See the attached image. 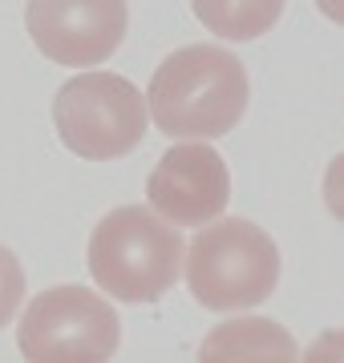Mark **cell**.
I'll list each match as a JSON object with an SVG mask.
<instances>
[{
  "label": "cell",
  "instance_id": "cell-1",
  "mask_svg": "<svg viewBox=\"0 0 344 363\" xmlns=\"http://www.w3.org/2000/svg\"><path fill=\"white\" fill-rule=\"evenodd\" d=\"M252 97L247 69L223 45L174 49L150 77L146 109L166 138H223L243 121Z\"/></svg>",
  "mask_w": 344,
  "mask_h": 363
},
{
  "label": "cell",
  "instance_id": "cell-2",
  "mask_svg": "<svg viewBox=\"0 0 344 363\" xmlns=\"http://www.w3.org/2000/svg\"><path fill=\"white\" fill-rule=\"evenodd\" d=\"M186 242L150 206H118L90 234V274L122 303H158L183 274Z\"/></svg>",
  "mask_w": 344,
  "mask_h": 363
},
{
  "label": "cell",
  "instance_id": "cell-3",
  "mask_svg": "<svg viewBox=\"0 0 344 363\" xmlns=\"http://www.w3.org/2000/svg\"><path fill=\"white\" fill-rule=\"evenodd\" d=\"M186 262V286L207 311H247L272 298L279 283L276 238L247 218L207 222L195 234Z\"/></svg>",
  "mask_w": 344,
  "mask_h": 363
},
{
  "label": "cell",
  "instance_id": "cell-4",
  "mask_svg": "<svg viewBox=\"0 0 344 363\" xmlns=\"http://www.w3.org/2000/svg\"><path fill=\"white\" fill-rule=\"evenodd\" d=\"M53 121L65 150L85 162H114L138 150L146 138V97L118 73H77L61 85Z\"/></svg>",
  "mask_w": 344,
  "mask_h": 363
},
{
  "label": "cell",
  "instance_id": "cell-5",
  "mask_svg": "<svg viewBox=\"0 0 344 363\" xmlns=\"http://www.w3.org/2000/svg\"><path fill=\"white\" fill-rule=\"evenodd\" d=\"M122 343L118 311L90 286H49L41 291L16 327V347L37 363L109 359Z\"/></svg>",
  "mask_w": 344,
  "mask_h": 363
},
{
  "label": "cell",
  "instance_id": "cell-6",
  "mask_svg": "<svg viewBox=\"0 0 344 363\" xmlns=\"http://www.w3.org/2000/svg\"><path fill=\"white\" fill-rule=\"evenodd\" d=\"M28 37L49 61L65 69L102 65L118 52L130 9L126 0H28Z\"/></svg>",
  "mask_w": 344,
  "mask_h": 363
},
{
  "label": "cell",
  "instance_id": "cell-7",
  "mask_svg": "<svg viewBox=\"0 0 344 363\" xmlns=\"http://www.w3.org/2000/svg\"><path fill=\"white\" fill-rule=\"evenodd\" d=\"M150 210H158L174 226H207L231 202V174L223 154L203 138H186L162 154L146 178Z\"/></svg>",
  "mask_w": 344,
  "mask_h": 363
},
{
  "label": "cell",
  "instance_id": "cell-8",
  "mask_svg": "<svg viewBox=\"0 0 344 363\" xmlns=\"http://www.w3.org/2000/svg\"><path fill=\"white\" fill-rule=\"evenodd\" d=\"M203 359H296V343L272 319H235L215 327L199 347Z\"/></svg>",
  "mask_w": 344,
  "mask_h": 363
},
{
  "label": "cell",
  "instance_id": "cell-9",
  "mask_svg": "<svg viewBox=\"0 0 344 363\" xmlns=\"http://www.w3.org/2000/svg\"><path fill=\"white\" fill-rule=\"evenodd\" d=\"M203 28L223 40H255L284 16V0H190Z\"/></svg>",
  "mask_w": 344,
  "mask_h": 363
},
{
  "label": "cell",
  "instance_id": "cell-10",
  "mask_svg": "<svg viewBox=\"0 0 344 363\" xmlns=\"http://www.w3.org/2000/svg\"><path fill=\"white\" fill-rule=\"evenodd\" d=\"M25 298V271L9 247H0V327L13 323V315L21 311Z\"/></svg>",
  "mask_w": 344,
  "mask_h": 363
},
{
  "label": "cell",
  "instance_id": "cell-11",
  "mask_svg": "<svg viewBox=\"0 0 344 363\" xmlns=\"http://www.w3.org/2000/svg\"><path fill=\"white\" fill-rule=\"evenodd\" d=\"M324 206L332 218L344 222V154H336L324 169Z\"/></svg>",
  "mask_w": 344,
  "mask_h": 363
},
{
  "label": "cell",
  "instance_id": "cell-12",
  "mask_svg": "<svg viewBox=\"0 0 344 363\" xmlns=\"http://www.w3.org/2000/svg\"><path fill=\"white\" fill-rule=\"evenodd\" d=\"M320 355H324V359H336V355H344V335H332L328 343H316V347L308 351V359H320Z\"/></svg>",
  "mask_w": 344,
  "mask_h": 363
},
{
  "label": "cell",
  "instance_id": "cell-13",
  "mask_svg": "<svg viewBox=\"0 0 344 363\" xmlns=\"http://www.w3.org/2000/svg\"><path fill=\"white\" fill-rule=\"evenodd\" d=\"M316 9L328 21H336V25H344V0H316Z\"/></svg>",
  "mask_w": 344,
  "mask_h": 363
}]
</instances>
